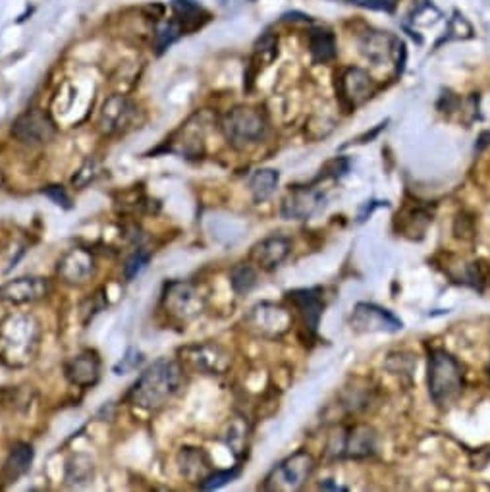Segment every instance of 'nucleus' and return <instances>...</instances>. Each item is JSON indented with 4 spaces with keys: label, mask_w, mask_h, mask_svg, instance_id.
<instances>
[{
    "label": "nucleus",
    "mask_w": 490,
    "mask_h": 492,
    "mask_svg": "<svg viewBox=\"0 0 490 492\" xmlns=\"http://www.w3.org/2000/svg\"><path fill=\"white\" fill-rule=\"evenodd\" d=\"M0 340H3L6 359L23 363L33 356V350L37 346V326L28 317L12 319L4 324L3 338Z\"/></svg>",
    "instance_id": "1a4fd4ad"
},
{
    "label": "nucleus",
    "mask_w": 490,
    "mask_h": 492,
    "mask_svg": "<svg viewBox=\"0 0 490 492\" xmlns=\"http://www.w3.org/2000/svg\"><path fill=\"white\" fill-rule=\"evenodd\" d=\"M379 448V435L373 427L357 423L331 435L326 453L334 460H367Z\"/></svg>",
    "instance_id": "20e7f679"
},
{
    "label": "nucleus",
    "mask_w": 490,
    "mask_h": 492,
    "mask_svg": "<svg viewBox=\"0 0 490 492\" xmlns=\"http://www.w3.org/2000/svg\"><path fill=\"white\" fill-rule=\"evenodd\" d=\"M259 282V272L257 267L251 261L247 263H237L236 267L230 271V284L232 289L237 296L249 294Z\"/></svg>",
    "instance_id": "a878e982"
},
{
    "label": "nucleus",
    "mask_w": 490,
    "mask_h": 492,
    "mask_svg": "<svg viewBox=\"0 0 490 492\" xmlns=\"http://www.w3.org/2000/svg\"><path fill=\"white\" fill-rule=\"evenodd\" d=\"M33 460H35V450L31 445L18 443L12 446L8 458L3 465V471H0V477H3L4 485L20 481V479L31 470Z\"/></svg>",
    "instance_id": "4be33fe9"
},
{
    "label": "nucleus",
    "mask_w": 490,
    "mask_h": 492,
    "mask_svg": "<svg viewBox=\"0 0 490 492\" xmlns=\"http://www.w3.org/2000/svg\"><path fill=\"white\" fill-rule=\"evenodd\" d=\"M160 306L170 319L190 323L197 319L205 309V296L192 282L172 281L165 284L160 298Z\"/></svg>",
    "instance_id": "423d86ee"
},
{
    "label": "nucleus",
    "mask_w": 490,
    "mask_h": 492,
    "mask_svg": "<svg viewBox=\"0 0 490 492\" xmlns=\"http://www.w3.org/2000/svg\"><path fill=\"white\" fill-rule=\"evenodd\" d=\"M64 375L68 383L80 388H90L99 383L100 376V358L93 350H83L64 365Z\"/></svg>",
    "instance_id": "aec40b11"
},
{
    "label": "nucleus",
    "mask_w": 490,
    "mask_h": 492,
    "mask_svg": "<svg viewBox=\"0 0 490 492\" xmlns=\"http://www.w3.org/2000/svg\"><path fill=\"white\" fill-rule=\"evenodd\" d=\"M349 168V162L346 159H334L329 164H326L322 170V178H340Z\"/></svg>",
    "instance_id": "473e14b6"
},
{
    "label": "nucleus",
    "mask_w": 490,
    "mask_h": 492,
    "mask_svg": "<svg viewBox=\"0 0 490 492\" xmlns=\"http://www.w3.org/2000/svg\"><path fill=\"white\" fill-rule=\"evenodd\" d=\"M247 438H249V427L242 418H234L228 421L224 428L222 440L224 445L232 450L236 458H242L247 452Z\"/></svg>",
    "instance_id": "393cba45"
},
{
    "label": "nucleus",
    "mask_w": 490,
    "mask_h": 492,
    "mask_svg": "<svg viewBox=\"0 0 490 492\" xmlns=\"http://www.w3.org/2000/svg\"><path fill=\"white\" fill-rule=\"evenodd\" d=\"M180 356L184 367L203 375H224L232 365L230 353L215 342L190 344L180 350Z\"/></svg>",
    "instance_id": "6e6552de"
},
{
    "label": "nucleus",
    "mask_w": 490,
    "mask_h": 492,
    "mask_svg": "<svg viewBox=\"0 0 490 492\" xmlns=\"http://www.w3.org/2000/svg\"><path fill=\"white\" fill-rule=\"evenodd\" d=\"M220 130L232 147L244 149L265 140L269 120L257 107H236L222 117Z\"/></svg>",
    "instance_id": "7ed1b4c3"
},
{
    "label": "nucleus",
    "mask_w": 490,
    "mask_h": 492,
    "mask_svg": "<svg viewBox=\"0 0 490 492\" xmlns=\"http://www.w3.org/2000/svg\"><path fill=\"white\" fill-rule=\"evenodd\" d=\"M429 396L438 408H448L463 393V369L450 351L434 348L429 351V369H426Z\"/></svg>",
    "instance_id": "f03ea898"
},
{
    "label": "nucleus",
    "mask_w": 490,
    "mask_h": 492,
    "mask_svg": "<svg viewBox=\"0 0 490 492\" xmlns=\"http://www.w3.org/2000/svg\"><path fill=\"white\" fill-rule=\"evenodd\" d=\"M286 298L290 299L292 307L299 313L301 323L309 336H317L319 321L324 311V289L322 288H301L288 292Z\"/></svg>",
    "instance_id": "4468645a"
},
{
    "label": "nucleus",
    "mask_w": 490,
    "mask_h": 492,
    "mask_svg": "<svg viewBox=\"0 0 490 492\" xmlns=\"http://www.w3.org/2000/svg\"><path fill=\"white\" fill-rule=\"evenodd\" d=\"M68 481L72 483H87L93 479V473H95V465L93 462L87 458V456H75L68 462Z\"/></svg>",
    "instance_id": "bb28decb"
},
{
    "label": "nucleus",
    "mask_w": 490,
    "mask_h": 492,
    "mask_svg": "<svg viewBox=\"0 0 490 492\" xmlns=\"http://www.w3.org/2000/svg\"><path fill=\"white\" fill-rule=\"evenodd\" d=\"M486 145H490V132H486V134L481 135L479 143H477V149H483V147H486Z\"/></svg>",
    "instance_id": "f704fd0d"
},
{
    "label": "nucleus",
    "mask_w": 490,
    "mask_h": 492,
    "mask_svg": "<svg viewBox=\"0 0 490 492\" xmlns=\"http://www.w3.org/2000/svg\"><path fill=\"white\" fill-rule=\"evenodd\" d=\"M178 470L187 481L201 483L212 471V462L203 448L184 446L178 452Z\"/></svg>",
    "instance_id": "412c9836"
},
{
    "label": "nucleus",
    "mask_w": 490,
    "mask_h": 492,
    "mask_svg": "<svg viewBox=\"0 0 490 492\" xmlns=\"http://www.w3.org/2000/svg\"><path fill=\"white\" fill-rule=\"evenodd\" d=\"M244 324L249 332H254L255 336L261 338H280L284 336L292 326V315L286 307L276 306V304H259L254 309H251Z\"/></svg>",
    "instance_id": "0eeeda50"
},
{
    "label": "nucleus",
    "mask_w": 490,
    "mask_h": 492,
    "mask_svg": "<svg viewBox=\"0 0 490 492\" xmlns=\"http://www.w3.org/2000/svg\"><path fill=\"white\" fill-rule=\"evenodd\" d=\"M359 50L374 66H383L398 60L400 53H404V45L388 31H367L359 39Z\"/></svg>",
    "instance_id": "2eb2a0df"
},
{
    "label": "nucleus",
    "mask_w": 490,
    "mask_h": 492,
    "mask_svg": "<svg viewBox=\"0 0 490 492\" xmlns=\"http://www.w3.org/2000/svg\"><path fill=\"white\" fill-rule=\"evenodd\" d=\"M309 50L315 62H331L336 58V37L329 30H313L309 35Z\"/></svg>",
    "instance_id": "b1692460"
},
{
    "label": "nucleus",
    "mask_w": 490,
    "mask_h": 492,
    "mask_svg": "<svg viewBox=\"0 0 490 492\" xmlns=\"http://www.w3.org/2000/svg\"><path fill=\"white\" fill-rule=\"evenodd\" d=\"M324 207L322 189L315 186L292 187L282 201L280 214L286 220H307Z\"/></svg>",
    "instance_id": "ddd939ff"
},
{
    "label": "nucleus",
    "mask_w": 490,
    "mask_h": 492,
    "mask_svg": "<svg viewBox=\"0 0 490 492\" xmlns=\"http://www.w3.org/2000/svg\"><path fill=\"white\" fill-rule=\"evenodd\" d=\"M47 279H37V276H23V279L8 281L4 286H0V299L8 306H30L47 298L48 294Z\"/></svg>",
    "instance_id": "f3484780"
},
{
    "label": "nucleus",
    "mask_w": 490,
    "mask_h": 492,
    "mask_svg": "<svg viewBox=\"0 0 490 492\" xmlns=\"http://www.w3.org/2000/svg\"><path fill=\"white\" fill-rule=\"evenodd\" d=\"M142 363H143L142 353L135 351V350H130L128 356L122 358V361L115 367V373L116 375H128L130 371H135L137 367H140Z\"/></svg>",
    "instance_id": "7c9ffc66"
},
{
    "label": "nucleus",
    "mask_w": 490,
    "mask_h": 492,
    "mask_svg": "<svg viewBox=\"0 0 490 492\" xmlns=\"http://www.w3.org/2000/svg\"><path fill=\"white\" fill-rule=\"evenodd\" d=\"M12 135L23 145H45L53 142V137L56 135V125L47 112L28 110L12 125Z\"/></svg>",
    "instance_id": "f8f14e48"
},
{
    "label": "nucleus",
    "mask_w": 490,
    "mask_h": 492,
    "mask_svg": "<svg viewBox=\"0 0 490 492\" xmlns=\"http://www.w3.org/2000/svg\"><path fill=\"white\" fill-rule=\"evenodd\" d=\"M3 186H4V174L0 172V187H3Z\"/></svg>",
    "instance_id": "c9c22d12"
},
{
    "label": "nucleus",
    "mask_w": 490,
    "mask_h": 492,
    "mask_svg": "<svg viewBox=\"0 0 490 492\" xmlns=\"http://www.w3.org/2000/svg\"><path fill=\"white\" fill-rule=\"evenodd\" d=\"M43 194L48 197V199H53L55 203L58 207H64V209H72V199L68 195V192L62 186H47L43 189Z\"/></svg>",
    "instance_id": "2f4dec72"
},
{
    "label": "nucleus",
    "mask_w": 490,
    "mask_h": 492,
    "mask_svg": "<svg viewBox=\"0 0 490 492\" xmlns=\"http://www.w3.org/2000/svg\"><path fill=\"white\" fill-rule=\"evenodd\" d=\"M58 276L70 286H82L93 279L97 271L95 257L87 249H70L58 261Z\"/></svg>",
    "instance_id": "6ab92c4d"
},
{
    "label": "nucleus",
    "mask_w": 490,
    "mask_h": 492,
    "mask_svg": "<svg viewBox=\"0 0 490 492\" xmlns=\"http://www.w3.org/2000/svg\"><path fill=\"white\" fill-rule=\"evenodd\" d=\"M149 259H150L149 254H145V251H142V249H137L135 254H133L128 261H125V264H124V276H125V281L130 282V281L135 279V276H140V274L147 269Z\"/></svg>",
    "instance_id": "c85d7f7f"
},
{
    "label": "nucleus",
    "mask_w": 490,
    "mask_h": 492,
    "mask_svg": "<svg viewBox=\"0 0 490 492\" xmlns=\"http://www.w3.org/2000/svg\"><path fill=\"white\" fill-rule=\"evenodd\" d=\"M280 182V172L274 168H262L257 170L254 176L249 178V192L254 195L255 203H262L267 201L272 194L276 186Z\"/></svg>",
    "instance_id": "5701e85b"
},
{
    "label": "nucleus",
    "mask_w": 490,
    "mask_h": 492,
    "mask_svg": "<svg viewBox=\"0 0 490 492\" xmlns=\"http://www.w3.org/2000/svg\"><path fill=\"white\" fill-rule=\"evenodd\" d=\"M351 4H357L363 8H371V10H384V12H392L396 8L398 0H349Z\"/></svg>",
    "instance_id": "72a5a7b5"
},
{
    "label": "nucleus",
    "mask_w": 490,
    "mask_h": 492,
    "mask_svg": "<svg viewBox=\"0 0 490 492\" xmlns=\"http://www.w3.org/2000/svg\"><path fill=\"white\" fill-rule=\"evenodd\" d=\"M242 473V468L240 465H236V468L232 470H212L203 481L199 483V488L201 490H215V488H220L224 485H228L232 483L236 477H240Z\"/></svg>",
    "instance_id": "cd10ccee"
},
{
    "label": "nucleus",
    "mask_w": 490,
    "mask_h": 492,
    "mask_svg": "<svg viewBox=\"0 0 490 492\" xmlns=\"http://www.w3.org/2000/svg\"><path fill=\"white\" fill-rule=\"evenodd\" d=\"M290 251H292V239L288 236L274 234V236L261 239L259 244L251 247L249 261L254 263L257 269L265 271V272H272L286 261V257L290 255Z\"/></svg>",
    "instance_id": "a211bd4d"
},
{
    "label": "nucleus",
    "mask_w": 490,
    "mask_h": 492,
    "mask_svg": "<svg viewBox=\"0 0 490 492\" xmlns=\"http://www.w3.org/2000/svg\"><path fill=\"white\" fill-rule=\"evenodd\" d=\"M336 91L338 99H340V105L348 112H351L363 103H367V100L376 93V83L365 70L346 68L340 73V78H338Z\"/></svg>",
    "instance_id": "9d476101"
},
{
    "label": "nucleus",
    "mask_w": 490,
    "mask_h": 492,
    "mask_svg": "<svg viewBox=\"0 0 490 492\" xmlns=\"http://www.w3.org/2000/svg\"><path fill=\"white\" fill-rule=\"evenodd\" d=\"M349 324L359 334H365V332L396 334L404 328V323H401L392 311L374 304H365V301L354 307Z\"/></svg>",
    "instance_id": "9b49d317"
},
{
    "label": "nucleus",
    "mask_w": 490,
    "mask_h": 492,
    "mask_svg": "<svg viewBox=\"0 0 490 492\" xmlns=\"http://www.w3.org/2000/svg\"><path fill=\"white\" fill-rule=\"evenodd\" d=\"M135 105L128 97L112 95L105 100L103 108L99 115V128L107 135H116L130 128V124L135 118Z\"/></svg>",
    "instance_id": "dca6fc26"
},
{
    "label": "nucleus",
    "mask_w": 490,
    "mask_h": 492,
    "mask_svg": "<svg viewBox=\"0 0 490 492\" xmlns=\"http://www.w3.org/2000/svg\"><path fill=\"white\" fill-rule=\"evenodd\" d=\"M97 164L93 162V160H87L85 164H83V167L80 168V172L78 174H75L73 176V178H72V184L75 186V187H85L87 184H90V182H93L95 178H97Z\"/></svg>",
    "instance_id": "c756f323"
},
{
    "label": "nucleus",
    "mask_w": 490,
    "mask_h": 492,
    "mask_svg": "<svg viewBox=\"0 0 490 492\" xmlns=\"http://www.w3.org/2000/svg\"><path fill=\"white\" fill-rule=\"evenodd\" d=\"M315 458L305 450H297L292 456L284 458L271 470L267 475L262 488L265 490H279V492H292L304 488L309 481V477L315 471Z\"/></svg>",
    "instance_id": "39448f33"
},
{
    "label": "nucleus",
    "mask_w": 490,
    "mask_h": 492,
    "mask_svg": "<svg viewBox=\"0 0 490 492\" xmlns=\"http://www.w3.org/2000/svg\"><path fill=\"white\" fill-rule=\"evenodd\" d=\"M184 384V365L174 359H157L130 388L128 401L143 411H157L178 394Z\"/></svg>",
    "instance_id": "f257e3e1"
}]
</instances>
